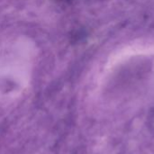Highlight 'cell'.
I'll list each match as a JSON object with an SVG mask.
<instances>
[{
    "mask_svg": "<svg viewBox=\"0 0 154 154\" xmlns=\"http://www.w3.org/2000/svg\"><path fill=\"white\" fill-rule=\"evenodd\" d=\"M59 1H67V0H59Z\"/></svg>",
    "mask_w": 154,
    "mask_h": 154,
    "instance_id": "6da1fadb",
    "label": "cell"
}]
</instances>
